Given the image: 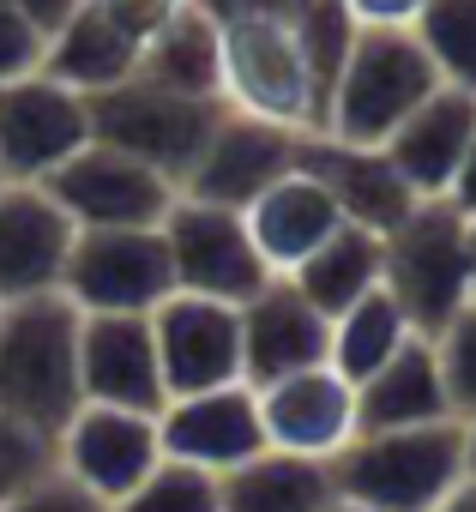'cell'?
Here are the masks:
<instances>
[{
	"instance_id": "obj_27",
	"label": "cell",
	"mask_w": 476,
	"mask_h": 512,
	"mask_svg": "<svg viewBox=\"0 0 476 512\" xmlns=\"http://www.w3.org/2000/svg\"><path fill=\"white\" fill-rule=\"evenodd\" d=\"M416 332H410V320H404V308L386 296V284L380 290H368L362 302H350L338 320H332V350H326V368L332 374H344L350 386H362L368 374H380L404 344H410Z\"/></svg>"
},
{
	"instance_id": "obj_33",
	"label": "cell",
	"mask_w": 476,
	"mask_h": 512,
	"mask_svg": "<svg viewBox=\"0 0 476 512\" xmlns=\"http://www.w3.org/2000/svg\"><path fill=\"white\" fill-rule=\"evenodd\" d=\"M91 7H97V13H103V19L133 43V49H145V43H151V37H157V31L187 7V0H91Z\"/></svg>"
},
{
	"instance_id": "obj_11",
	"label": "cell",
	"mask_w": 476,
	"mask_h": 512,
	"mask_svg": "<svg viewBox=\"0 0 476 512\" xmlns=\"http://www.w3.org/2000/svg\"><path fill=\"white\" fill-rule=\"evenodd\" d=\"M163 464L157 446V416L145 410H115V404H79L61 434H55V470L79 482L97 500H127L151 470Z\"/></svg>"
},
{
	"instance_id": "obj_23",
	"label": "cell",
	"mask_w": 476,
	"mask_h": 512,
	"mask_svg": "<svg viewBox=\"0 0 476 512\" xmlns=\"http://www.w3.org/2000/svg\"><path fill=\"white\" fill-rule=\"evenodd\" d=\"M223 512H338L332 464L326 458H296V452H260L217 476Z\"/></svg>"
},
{
	"instance_id": "obj_28",
	"label": "cell",
	"mask_w": 476,
	"mask_h": 512,
	"mask_svg": "<svg viewBox=\"0 0 476 512\" xmlns=\"http://www.w3.org/2000/svg\"><path fill=\"white\" fill-rule=\"evenodd\" d=\"M416 43L434 61L440 85L476 97V0H422L416 13Z\"/></svg>"
},
{
	"instance_id": "obj_21",
	"label": "cell",
	"mask_w": 476,
	"mask_h": 512,
	"mask_svg": "<svg viewBox=\"0 0 476 512\" xmlns=\"http://www.w3.org/2000/svg\"><path fill=\"white\" fill-rule=\"evenodd\" d=\"M242 223H248V241H254V253H260V266H266L272 278H290L308 253L344 223V211L332 205V193H326L314 175L290 169V175H278V181L242 211Z\"/></svg>"
},
{
	"instance_id": "obj_18",
	"label": "cell",
	"mask_w": 476,
	"mask_h": 512,
	"mask_svg": "<svg viewBox=\"0 0 476 512\" xmlns=\"http://www.w3.org/2000/svg\"><path fill=\"white\" fill-rule=\"evenodd\" d=\"M296 169L332 193L344 223H362L374 235L398 229L404 211L416 205V193L404 187V175L386 163L380 145H344L332 133H296Z\"/></svg>"
},
{
	"instance_id": "obj_42",
	"label": "cell",
	"mask_w": 476,
	"mask_h": 512,
	"mask_svg": "<svg viewBox=\"0 0 476 512\" xmlns=\"http://www.w3.org/2000/svg\"><path fill=\"white\" fill-rule=\"evenodd\" d=\"M0 308H7V302H0Z\"/></svg>"
},
{
	"instance_id": "obj_29",
	"label": "cell",
	"mask_w": 476,
	"mask_h": 512,
	"mask_svg": "<svg viewBox=\"0 0 476 512\" xmlns=\"http://www.w3.org/2000/svg\"><path fill=\"white\" fill-rule=\"evenodd\" d=\"M109 512H223V494H217V476L211 470H193V464H175L163 458L127 500H115Z\"/></svg>"
},
{
	"instance_id": "obj_39",
	"label": "cell",
	"mask_w": 476,
	"mask_h": 512,
	"mask_svg": "<svg viewBox=\"0 0 476 512\" xmlns=\"http://www.w3.org/2000/svg\"><path fill=\"white\" fill-rule=\"evenodd\" d=\"M464 241H470V290H476V217H464Z\"/></svg>"
},
{
	"instance_id": "obj_40",
	"label": "cell",
	"mask_w": 476,
	"mask_h": 512,
	"mask_svg": "<svg viewBox=\"0 0 476 512\" xmlns=\"http://www.w3.org/2000/svg\"><path fill=\"white\" fill-rule=\"evenodd\" d=\"M464 464H470V476H476V422H464Z\"/></svg>"
},
{
	"instance_id": "obj_19",
	"label": "cell",
	"mask_w": 476,
	"mask_h": 512,
	"mask_svg": "<svg viewBox=\"0 0 476 512\" xmlns=\"http://www.w3.org/2000/svg\"><path fill=\"white\" fill-rule=\"evenodd\" d=\"M73 235V217L43 187H0V302L55 296Z\"/></svg>"
},
{
	"instance_id": "obj_36",
	"label": "cell",
	"mask_w": 476,
	"mask_h": 512,
	"mask_svg": "<svg viewBox=\"0 0 476 512\" xmlns=\"http://www.w3.org/2000/svg\"><path fill=\"white\" fill-rule=\"evenodd\" d=\"M13 7H19V13L37 25V37L49 43V37H55V31H61V25H67L79 7H85V0H13Z\"/></svg>"
},
{
	"instance_id": "obj_31",
	"label": "cell",
	"mask_w": 476,
	"mask_h": 512,
	"mask_svg": "<svg viewBox=\"0 0 476 512\" xmlns=\"http://www.w3.org/2000/svg\"><path fill=\"white\" fill-rule=\"evenodd\" d=\"M49 470H55V440L0 410V506L25 494L31 482H43Z\"/></svg>"
},
{
	"instance_id": "obj_1",
	"label": "cell",
	"mask_w": 476,
	"mask_h": 512,
	"mask_svg": "<svg viewBox=\"0 0 476 512\" xmlns=\"http://www.w3.org/2000/svg\"><path fill=\"white\" fill-rule=\"evenodd\" d=\"M217 37V91L235 115L284 133H326L332 85L350 55L338 0H193Z\"/></svg>"
},
{
	"instance_id": "obj_16",
	"label": "cell",
	"mask_w": 476,
	"mask_h": 512,
	"mask_svg": "<svg viewBox=\"0 0 476 512\" xmlns=\"http://www.w3.org/2000/svg\"><path fill=\"white\" fill-rule=\"evenodd\" d=\"M260 398V428H266V452H296V458H338L356 440V386L344 374L302 368L284 374L272 386L254 392Z\"/></svg>"
},
{
	"instance_id": "obj_15",
	"label": "cell",
	"mask_w": 476,
	"mask_h": 512,
	"mask_svg": "<svg viewBox=\"0 0 476 512\" xmlns=\"http://www.w3.org/2000/svg\"><path fill=\"white\" fill-rule=\"evenodd\" d=\"M79 404L157 416L169 404L145 314H79Z\"/></svg>"
},
{
	"instance_id": "obj_22",
	"label": "cell",
	"mask_w": 476,
	"mask_h": 512,
	"mask_svg": "<svg viewBox=\"0 0 476 512\" xmlns=\"http://www.w3.org/2000/svg\"><path fill=\"white\" fill-rule=\"evenodd\" d=\"M440 416H452V410H446L434 338H410L380 374H368V380L356 386V434L422 428V422H440Z\"/></svg>"
},
{
	"instance_id": "obj_25",
	"label": "cell",
	"mask_w": 476,
	"mask_h": 512,
	"mask_svg": "<svg viewBox=\"0 0 476 512\" xmlns=\"http://www.w3.org/2000/svg\"><path fill=\"white\" fill-rule=\"evenodd\" d=\"M380 260H386V247H380L374 229L338 223V229L308 253V260L290 272V284H296L326 320H338L350 302H362L368 290H380Z\"/></svg>"
},
{
	"instance_id": "obj_35",
	"label": "cell",
	"mask_w": 476,
	"mask_h": 512,
	"mask_svg": "<svg viewBox=\"0 0 476 512\" xmlns=\"http://www.w3.org/2000/svg\"><path fill=\"white\" fill-rule=\"evenodd\" d=\"M356 31H410L422 0H338Z\"/></svg>"
},
{
	"instance_id": "obj_30",
	"label": "cell",
	"mask_w": 476,
	"mask_h": 512,
	"mask_svg": "<svg viewBox=\"0 0 476 512\" xmlns=\"http://www.w3.org/2000/svg\"><path fill=\"white\" fill-rule=\"evenodd\" d=\"M434 362H440V386H446L452 422H476V302L458 308L452 326L434 338Z\"/></svg>"
},
{
	"instance_id": "obj_41",
	"label": "cell",
	"mask_w": 476,
	"mask_h": 512,
	"mask_svg": "<svg viewBox=\"0 0 476 512\" xmlns=\"http://www.w3.org/2000/svg\"><path fill=\"white\" fill-rule=\"evenodd\" d=\"M338 512H362V506H344V500H338Z\"/></svg>"
},
{
	"instance_id": "obj_20",
	"label": "cell",
	"mask_w": 476,
	"mask_h": 512,
	"mask_svg": "<svg viewBox=\"0 0 476 512\" xmlns=\"http://www.w3.org/2000/svg\"><path fill=\"white\" fill-rule=\"evenodd\" d=\"M470 133H476V97L440 85L422 109H410L392 127V139L380 151H386V163L404 175V187L416 199H446V187H452V175L464 163Z\"/></svg>"
},
{
	"instance_id": "obj_38",
	"label": "cell",
	"mask_w": 476,
	"mask_h": 512,
	"mask_svg": "<svg viewBox=\"0 0 476 512\" xmlns=\"http://www.w3.org/2000/svg\"><path fill=\"white\" fill-rule=\"evenodd\" d=\"M434 512H476V476H464V482H458V488L434 506Z\"/></svg>"
},
{
	"instance_id": "obj_6",
	"label": "cell",
	"mask_w": 476,
	"mask_h": 512,
	"mask_svg": "<svg viewBox=\"0 0 476 512\" xmlns=\"http://www.w3.org/2000/svg\"><path fill=\"white\" fill-rule=\"evenodd\" d=\"M85 109H91L97 145H115V151L151 163L157 175L175 181V193H181V175L193 169V157L205 151V139L223 115L217 97H175V91H157L145 79L97 91V97H85Z\"/></svg>"
},
{
	"instance_id": "obj_7",
	"label": "cell",
	"mask_w": 476,
	"mask_h": 512,
	"mask_svg": "<svg viewBox=\"0 0 476 512\" xmlns=\"http://www.w3.org/2000/svg\"><path fill=\"white\" fill-rule=\"evenodd\" d=\"M61 296L79 314H151L175 296L163 229H79L61 266Z\"/></svg>"
},
{
	"instance_id": "obj_3",
	"label": "cell",
	"mask_w": 476,
	"mask_h": 512,
	"mask_svg": "<svg viewBox=\"0 0 476 512\" xmlns=\"http://www.w3.org/2000/svg\"><path fill=\"white\" fill-rule=\"evenodd\" d=\"M0 410L49 440L79 410V308L61 290L0 308Z\"/></svg>"
},
{
	"instance_id": "obj_26",
	"label": "cell",
	"mask_w": 476,
	"mask_h": 512,
	"mask_svg": "<svg viewBox=\"0 0 476 512\" xmlns=\"http://www.w3.org/2000/svg\"><path fill=\"white\" fill-rule=\"evenodd\" d=\"M133 79H145L157 91H175V97H217L223 103V91H217V37H211V25L193 0L139 49Z\"/></svg>"
},
{
	"instance_id": "obj_32",
	"label": "cell",
	"mask_w": 476,
	"mask_h": 512,
	"mask_svg": "<svg viewBox=\"0 0 476 512\" xmlns=\"http://www.w3.org/2000/svg\"><path fill=\"white\" fill-rule=\"evenodd\" d=\"M25 73H43V37L13 0H0V85H13Z\"/></svg>"
},
{
	"instance_id": "obj_5",
	"label": "cell",
	"mask_w": 476,
	"mask_h": 512,
	"mask_svg": "<svg viewBox=\"0 0 476 512\" xmlns=\"http://www.w3.org/2000/svg\"><path fill=\"white\" fill-rule=\"evenodd\" d=\"M440 91L434 61L422 55L416 31H356L350 55L332 85L326 133L344 145H386L392 127Z\"/></svg>"
},
{
	"instance_id": "obj_12",
	"label": "cell",
	"mask_w": 476,
	"mask_h": 512,
	"mask_svg": "<svg viewBox=\"0 0 476 512\" xmlns=\"http://www.w3.org/2000/svg\"><path fill=\"white\" fill-rule=\"evenodd\" d=\"M145 320H151V344H157V368H163L169 398L242 380V308L175 290Z\"/></svg>"
},
{
	"instance_id": "obj_13",
	"label": "cell",
	"mask_w": 476,
	"mask_h": 512,
	"mask_svg": "<svg viewBox=\"0 0 476 512\" xmlns=\"http://www.w3.org/2000/svg\"><path fill=\"white\" fill-rule=\"evenodd\" d=\"M296 169V133L272 127V121H254V115H235L223 103L205 151L193 157V169L181 175V199H199V205H223V211H248L278 175Z\"/></svg>"
},
{
	"instance_id": "obj_37",
	"label": "cell",
	"mask_w": 476,
	"mask_h": 512,
	"mask_svg": "<svg viewBox=\"0 0 476 512\" xmlns=\"http://www.w3.org/2000/svg\"><path fill=\"white\" fill-rule=\"evenodd\" d=\"M446 205L464 211V217H476V133H470V145H464V163H458L452 187H446Z\"/></svg>"
},
{
	"instance_id": "obj_2",
	"label": "cell",
	"mask_w": 476,
	"mask_h": 512,
	"mask_svg": "<svg viewBox=\"0 0 476 512\" xmlns=\"http://www.w3.org/2000/svg\"><path fill=\"white\" fill-rule=\"evenodd\" d=\"M464 476H470V464H464V422H452V416L422 422V428L356 434L332 458L338 500L362 506V512H434Z\"/></svg>"
},
{
	"instance_id": "obj_24",
	"label": "cell",
	"mask_w": 476,
	"mask_h": 512,
	"mask_svg": "<svg viewBox=\"0 0 476 512\" xmlns=\"http://www.w3.org/2000/svg\"><path fill=\"white\" fill-rule=\"evenodd\" d=\"M133 67H139V49L91 7V0L43 43V73L55 85H67V91H79V97H97V91L127 85Z\"/></svg>"
},
{
	"instance_id": "obj_17",
	"label": "cell",
	"mask_w": 476,
	"mask_h": 512,
	"mask_svg": "<svg viewBox=\"0 0 476 512\" xmlns=\"http://www.w3.org/2000/svg\"><path fill=\"white\" fill-rule=\"evenodd\" d=\"M332 350V320L290 284L272 278L254 302H242V386H272L284 374L320 368Z\"/></svg>"
},
{
	"instance_id": "obj_8",
	"label": "cell",
	"mask_w": 476,
	"mask_h": 512,
	"mask_svg": "<svg viewBox=\"0 0 476 512\" xmlns=\"http://www.w3.org/2000/svg\"><path fill=\"white\" fill-rule=\"evenodd\" d=\"M157 229H163V247H169L175 290H187V296H211V302L242 308L272 284V272L260 266V253L248 241L242 211L199 205V199L175 193V205L163 211Z\"/></svg>"
},
{
	"instance_id": "obj_4",
	"label": "cell",
	"mask_w": 476,
	"mask_h": 512,
	"mask_svg": "<svg viewBox=\"0 0 476 512\" xmlns=\"http://www.w3.org/2000/svg\"><path fill=\"white\" fill-rule=\"evenodd\" d=\"M380 247H386L380 284L404 308V320H410L416 338H440L452 326V314L476 302V290H470L464 211H452L446 199H416L404 211V223L380 235Z\"/></svg>"
},
{
	"instance_id": "obj_34",
	"label": "cell",
	"mask_w": 476,
	"mask_h": 512,
	"mask_svg": "<svg viewBox=\"0 0 476 512\" xmlns=\"http://www.w3.org/2000/svg\"><path fill=\"white\" fill-rule=\"evenodd\" d=\"M0 512H109V500H97V494H85L79 482H67L61 470H49L43 482H31L25 494H13Z\"/></svg>"
},
{
	"instance_id": "obj_9",
	"label": "cell",
	"mask_w": 476,
	"mask_h": 512,
	"mask_svg": "<svg viewBox=\"0 0 476 512\" xmlns=\"http://www.w3.org/2000/svg\"><path fill=\"white\" fill-rule=\"evenodd\" d=\"M37 187L73 217V229H157L163 211L175 205L169 175H157L151 163H139L115 145H97V139L85 151H73Z\"/></svg>"
},
{
	"instance_id": "obj_10",
	"label": "cell",
	"mask_w": 476,
	"mask_h": 512,
	"mask_svg": "<svg viewBox=\"0 0 476 512\" xmlns=\"http://www.w3.org/2000/svg\"><path fill=\"white\" fill-rule=\"evenodd\" d=\"M91 145V109L49 73L0 85V187H37Z\"/></svg>"
},
{
	"instance_id": "obj_14",
	"label": "cell",
	"mask_w": 476,
	"mask_h": 512,
	"mask_svg": "<svg viewBox=\"0 0 476 512\" xmlns=\"http://www.w3.org/2000/svg\"><path fill=\"white\" fill-rule=\"evenodd\" d=\"M157 446L175 464L229 476L235 464H248L266 452V428H260V398L254 386H211V392H187L169 398L157 410Z\"/></svg>"
}]
</instances>
